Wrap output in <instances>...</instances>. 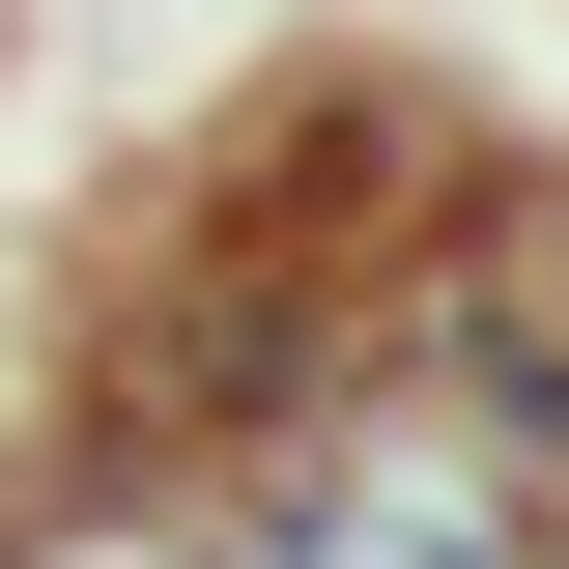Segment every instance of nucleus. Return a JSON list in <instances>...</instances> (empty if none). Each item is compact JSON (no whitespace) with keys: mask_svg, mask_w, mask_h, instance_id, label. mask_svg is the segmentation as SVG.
<instances>
[{"mask_svg":"<svg viewBox=\"0 0 569 569\" xmlns=\"http://www.w3.org/2000/svg\"><path fill=\"white\" fill-rule=\"evenodd\" d=\"M0 569H228V541H200L171 456H29V485H0Z\"/></svg>","mask_w":569,"mask_h":569,"instance_id":"f257e3e1","label":"nucleus"},{"mask_svg":"<svg viewBox=\"0 0 569 569\" xmlns=\"http://www.w3.org/2000/svg\"><path fill=\"white\" fill-rule=\"evenodd\" d=\"M541 569H569V512H541Z\"/></svg>","mask_w":569,"mask_h":569,"instance_id":"f03ea898","label":"nucleus"}]
</instances>
